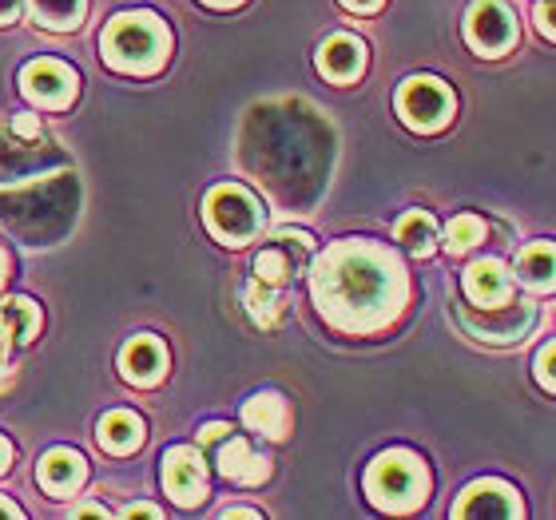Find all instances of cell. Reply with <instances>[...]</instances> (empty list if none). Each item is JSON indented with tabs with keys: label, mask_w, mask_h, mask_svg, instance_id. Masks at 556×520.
Wrapping results in <instances>:
<instances>
[{
	"label": "cell",
	"mask_w": 556,
	"mask_h": 520,
	"mask_svg": "<svg viewBox=\"0 0 556 520\" xmlns=\"http://www.w3.org/2000/svg\"><path fill=\"white\" fill-rule=\"evenodd\" d=\"M0 517L16 520V517H21V509H16V505H9V500H0Z\"/></svg>",
	"instance_id": "cell-34"
},
{
	"label": "cell",
	"mask_w": 556,
	"mask_h": 520,
	"mask_svg": "<svg viewBox=\"0 0 556 520\" xmlns=\"http://www.w3.org/2000/svg\"><path fill=\"white\" fill-rule=\"evenodd\" d=\"M394 234H397V243L417 258L433 255V246H438V223H433V215H426V211H409V215H402Z\"/></svg>",
	"instance_id": "cell-19"
},
{
	"label": "cell",
	"mask_w": 556,
	"mask_h": 520,
	"mask_svg": "<svg viewBox=\"0 0 556 520\" xmlns=\"http://www.w3.org/2000/svg\"><path fill=\"white\" fill-rule=\"evenodd\" d=\"M203 219H207V231L227 246H243L263 231V207L239 183L215 187L207 195V203H203Z\"/></svg>",
	"instance_id": "cell-4"
},
{
	"label": "cell",
	"mask_w": 556,
	"mask_h": 520,
	"mask_svg": "<svg viewBox=\"0 0 556 520\" xmlns=\"http://www.w3.org/2000/svg\"><path fill=\"white\" fill-rule=\"evenodd\" d=\"M100 52H104L108 68L151 76L163 68V60L172 52V33L151 12H124L116 21H108L104 36H100Z\"/></svg>",
	"instance_id": "cell-2"
},
{
	"label": "cell",
	"mask_w": 556,
	"mask_h": 520,
	"mask_svg": "<svg viewBox=\"0 0 556 520\" xmlns=\"http://www.w3.org/2000/svg\"><path fill=\"white\" fill-rule=\"evenodd\" d=\"M9 465H12V445L4 437H0V473H4Z\"/></svg>",
	"instance_id": "cell-30"
},
{
	"label": "cell",
	"mask_w": 556,
	"mask_h": 520,
	"mask_svg": "<svg viewBox=\"0 0 556 520\" xmlns=\"http://www.w3.org/2000/svg\"><path fill=\"white\" fill-rule=\"evenodd\" d=\"M397 116L414 131H441L453 119V92L433 76H414L397 88Z\"/></svg>",
	"instance_id": "cell-5"
},
{
	"label": "cell",
	"mask_w": 556,
	"mask_h": 520,
	"mask_svg": "<svg viewBox=\"0 0 556 520\" xmlns=\"http://www.w3.org/2000/svg\"><path fill=\"white\" fill-rule=\"evenodd\" d=\"M465 294L473 306H505L513 294V275L509 266L501 263V258H481L465 270Z\"/></svg>",
	"instance_id": "cell-11"
},
{
	"label": "cell",
	"mask_w": 556,
	"mask_h": 520,
	"mask_svg": "<svg viewBox=\"0 0 556 520\" xmlns=\"http://www.w3.org/2000/svg\"><path fill=\"white\" fill-rule=\"evenodd\" d=\"M119 370L128 378L131 385H160L163 373H167V350H163L160 338L151 334H139L128 342V350L119 354Z\"/></svg>",
	"instance_id": "cell-10"
},
{
	"label": "cell",
	"mask_w": 556,
	"mask_h": 520,
	"mask_svg": "<svg viewBox=\"0 0 556 520\" xmlns=\"http://www.w3.org/2000/svg\"><path fill=\"white\" fill-rule=\"evenodd\" d=\"M521 500L505 481H477L462 493V500L453 505V517L473 520V517H521Z\"/></svg>",
	"instance_id": "cell-9"
},
{
	"label": "cell",
	"mask_w": 556,
	"mask_h": 520,
	"mask_svg": "<svg viewBox=\"0 0 556 520\" xmlns=\"http://www.w3.org/2000/svg\"><path fill=\"white\" fill-rule=\"evenodd\" d=\"M128 517H160V509H151V505H136V509H128Z\"/></svg>",
	"instance_id": "cell-31"
},
{
	"label": "cell",
	"mask_w": 556,
	"mask_h": 520,
	"mask_svg": "<svg viewBox=\"0 0 556 520\" xmlns=\"http://www.w3.org/2000/svg\"><path fill=\"white\" fill-rule=\"evenodd\" d=\"M28 9H33V21L40 24V28L72 33V28L84 21L88 0H28Z\"/></svg>",
	"instance_id": "cell-20"
},
{
	"label": "cell",
	"mask_w": 556,
	"mask_h": 520,
	"mask_svg": "<svg viewBox=\"0 0 556 520\" xmlns=\"http://www.w3.org/2000/svg\"><path fill=\"white\" fill-rule=\"evenodd\" d=\"M211 9H235V4H243V0H203Z\"/></svg>",
	"instance_id": "cell-35"
},
{
	"label": "cell",
	"mask_w": 556,
	"mask_h": 520,
	"mask_svg": "<svg viewBox=\"0 0 556 520\" xmlns=\"http://www.w3.org/2000/svg\"><path fill=\"white\" fill-rule=\"evenodd\" d=\"M12 131H16V136H24V139H36V136H40V119H36V116H16Z\"/></svg>",
	"instance_id": "cell-27"
},
{
	"label": "cell",
	"mask_w": 556,
	"mask_h": 520,
	"mask_svg": "<svg viewBox=\"0 0 556 520\" xmlns=\"http://www.w3.org/2000/svg\"><path fill=\"white\" fill-rule=\"evenodd\" d=\"M40 306L33 299H4L0 302V330L9 334V342L16 346H28L36 334H40Z\"/></svg>",
	"instance_id": "cell-18"
},
{
	"label": "cell",
	"mask_w": 556,
	"mask_h": 520,
	"mask_svg": "<svg viewBox=\"0 0 556 520\" xmlns=\"http://www.w3.org/2000/svg\"><path fill=\"white\" fill-rule=\"evenodd\" d=\"M24 0H0V24H12L16 16H21Z\"/></svg>",
	"instance_id": "cell-28"
},
{
	"label": "cell",
	"mask_w": 556,
	"mask_h": 520,
	"mask_svg": "<svg viewBox=\"0 0 556 520\" xmlns=\"http://www.w3.org/2000/svg\"><path fill=\"white\" fill-rule=\"evenodd\" d=\"M299 258H290L287 255V243L282 239H275V246H267V251H258L255 258V278H263V282H270V287H287L290 275L299 270Z\"/></svg>",
	"instance_id": "cell-21"
},
{
	"label": "cell",
	"mask_w": 556,
	"mask_h": 520,
	"mask_svg": "<svg viewBox=\"0 0 556 520\" xmlns=\"http://www.w3.org/2000/svg\"><path fill=\"white\" fill-rule=\"evenodd\" d=\"M517 278L529 290H556V243H529L517 255Z\"/></svg>",
	"instance_id": "cell-17"
},
{
	"label": "cell",
	"mask_w": 556,
	"mask_h": 520,
	"mask_svg": "<svg viewBox=\"0 0 556 520\" xmlns=\"http://www.w3.org/2000/svg\"><path fill=\"white\" fill-rule=\"evenodd\" d=\"M314 306L334 330L374 334L402 314L409 299L406 266L394 251L366 239L326 246L311 275Z\"/></svg>",
	"instance_id": "cell-1"
},
{
	"label": "cell",
	"mask_w": 556,
	"mask_h": 520,
	"mask_svg": "<svg viewBox=\"0 0 556 520\" xmlns=\"http://www.w3.org/2000/svg\"><path fill=\"white\" fill-rule=\"evenodd\" d=\"M143 417L131 414V409H112V414L100 421V445H104L112 457H124V453H136L143 445Z\"/></svg>",
	"instance_id": "cell-15"
},
{
	"label": "cell",
	"mask_w": 556,
	"mask_h": 520,
	"mask_svg": "<svg viewBox=\"0 0 556 520\" xmlns=\"http://www.w3.org/2000/svg\"><path fill=\"white\" fill-rule=\"evenodd\" d=\"M243 302H247V314H251V318H255L258 326H275V322H278V314H282L275 287H270V282H263V278H255V282L247 287Z\"/></svg>",
	"instance_id": "cell-23"
},
{
	"label": "cell",
	"mask_w": 556,
	"mask_h": 520,
	"mask_svg": "<svg viewBox=\"0 0 556 520\" xmlns=\"http://www.w3.org/2000/svg\"><path fill=\"white\" fill-rule=\"evenodd\" d=\"M9 334H4V330H0V370H4V358H9Z\"/></svg>",
	"instance_id": "cell-33"
},
{
	"label": "cell",
	"mask_w": 556,
	"mask_h": 520,
	"mask_svg": "<svg viewBox=\"0 0 556 520\" xmlns=\"http://www.w3.org/2000/svg\"><path fill=\"white\" fill-rule=\"evenodd\" d=\"M215 465H219V473L227 481H239V485H258V481H267L270 477V461L267 457H258L243 437H227L215 445Z\"/></svg>",
	"instance_id": "cell-13"
},
{
	"label": "cell",
	"mask_w": 556,
	"mask_h": 520,
	"mask_svg": "<svg viewBox=\"0 0 556 520\" xmlns=\"http://www.w3.org/2000/svg\"><path fill=\"white\" fill-rule=\"evenodd\" d=\"M536 28H541L548 40H556V0H541V4H536Z\"/></svg>",
	"instance_id": "cell-25"
},
{
	"label": "cell",
	"mask_w": 556,
	"mask_h": 520,
	"mask_svg": "<svg viewBox=\"0 0 556 520\" xmlns=\"http://www.w3.org/2000/svg\"><path fill=\"white\" fill-rule=\"evenodd\" d=\"M536 382L556 393V342H548V346L536 354Z\"/></svg>",
	"instance_id": "cell-24"
},
{
	"label": "cell",
	"mask_w": 556,
	"mask_h": 520,
	"mask_svg": "<svg viewBox=\"0 0 556 520\" xmlns=\"http://www.w3.org/2000/svg\"><path fill=\"white\" fill-rule=\"evenodd\" d=\"M88 477V465L76 449H48L45 461H40V489L48 497H68L84 485Z\"/></svg>",
	"instance_id": "cell-14"
},
{
	"label": "cell",
	"mask_w": 556,
	"mask_h": 520,
	"mask_svg": "<svg viewBox=\"0 0 556 520\" xmlns=\"http://www.w3.org/2000/svg\"><path fill=\"white\" fill-rule=\"evenodd\" d=\"M76 72L68 64H60V60H36L28 68L21 72V92L33 100V104L48 107V112H60V107H68L76 100Z\"/></svg>",
	"instance_id": "cell-7"
},
{
	"label": "cell",
	"mask_w": 556,
	"mask_h": 520,
	"mask_svg": "<svg viewBox=\"0 0 556 520\" xmlns=\"http://www.w3.org/2000/svg\"><path fill=\"white\" fill-rule=\"evenodd\" d=\"M362 68H366V45H362L358 36L338 33V36H330L323 45V52H318V72H323L326 80L350 84V80H358Z\"/></svg>",
	"instance_id": "cell-12"
},
{
	"label": "cell",
	"mask_w": 556,
	"mask_h": 520,
	"mask_svg": "<svg viewBox=\"0 0 556 520\" xmlns=\"http://www.w3.org/2000/svg\"><path fill=\"white\" fill-rule=\"evenodd\" d=\"M243 421L255 429V433H263V437L282 441L290 429V409L278 393H258V397H251V402L243 405Z\"/></svg>",
	"instance_id": "cell-16"
},
{
	"label": "cell",
	"mask_w": 556,
	"mask_h": 520,
	"mask_svg": "<svg viewBox=\"0 0 556 520\" xmlns=\"http://www.w3.org/2000/svg\"><path fill=\"white\" fill-rule=\"evenodd\" d=\"M227 517H258L255 509H227Z\"/></svg>",
	"instance_id": "cell-36"
},
{
	"label": "cell",
	"mask_w": 556,
	"mask_h": 520,
	"mask_svg": "<svg viewBox=\"0 0 556 520\" xmlns=\"http://www.w3.org/2000/svg\"><path fill=\"white\" fill-rule=\"evenodd\" d=\"M231 437V426H203V433H199V445H207V449H215L219 441Z\"/></svg>",
	"instance_id": "cell-26"
},
{
	"label": "cell",
	"mask_w": 556,
	"mask_h": 520,
	"mask_svg": "<svg viewBox=\"0 0 556 520\" xmlns=\"http://www.w3.org/2000/svg\"><path fill=\"white\" fill-rule=\"evenodd\" d=\"M366 493L386 512H414L429 497V473L409 449H390L366 469Z\"/></svg>",
	"instance_id": "cell-3"
},
{
	"label": "cell",
	"mask_w": 556,
	"mask_h": 520,
	"mask_svg": "<svg viewBox=\"0 0 556 520\" xmlns=\"http://www.w3.org/2000/svg\"><path fill=\"white\" fill-rule=\"evenodd\" d=\"M465 40L481 56H501L517 45V16L505 0H473V9L465 16Z\"/></svg>",
	"instance_id": "cell-6"
},
{
	"label": "cell",
	"mask_w": 556,
	"mask_h": 520,
	"mask_svg": "<svg viewBox=\"0 0 556 520\" xmlns=\"http://www.w3.org/2000/svg\"><path fill=\"white\" fill-rule=\"evenodd\" d=\"M76 517H108V509H100V505H84Z\"/></svg>",
	"instance_id": "cell-32"
},
{
	"label": "cell",
	"mask_w": 556,
	"mask_h": 520,
	"mask_svg": "<svg viewBox=\"0 0 556 520\" xmlns=\"http://www.w3.org/2000/svg\"><path fill=\"white\" fill-rule=\"evenodd\" d=\"M342 4H346V9H354V12H374L382 0H342Z\"/></svg>",
	"instance_id": "cell-29"
},
{
	"label": "cell",
	"mask_w": 556,
	"mask_h": 520,
	"mask_svg": "<svg viewBox=\"0 0 556 520\" xmlns=\"http://www.w3.org/2000/svg\"><path fill=\"white\" fill-rule=\"evenodd\" d=\"M163 489H167V497L175 505L195 509L199 500L207 497V465H203V457L195 449H187V445L167 449V457H163Z\"/></svg>",
	"instance_id": "cell-8"
},
{
	"label": "cell",
	"mask_w": 556,
	"mask_h": 520,
	"mask_svg": "<svg viewBox=\"0 0 556 520\" xmlns=\"http://www.w3.org/2000/svg\"><path fill=\"white\" fill-rule=\"evenodd\" d=\"M4 278H9V258L0 255V287H4Z\"/></svg>",
	"instance_id": "cell-37"
},
{
	"label": "cell",
	"mask_w": 556,
	"mask_h": 520,
	"mask_svg": "<svg viewBox=\"0 0 556 520\" xmlns=\"http://www.w3.org/2000/svg\"><path fill=\"white\" fill-rule=\"evenodd\" d=\"M477 243H485V223L477 219V215H457V219L445 227V251H450V255H465V251H473Z\"/></svg>",
	"instance_id": "cell-22"
}]
</instances>
